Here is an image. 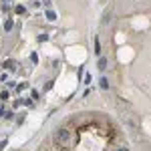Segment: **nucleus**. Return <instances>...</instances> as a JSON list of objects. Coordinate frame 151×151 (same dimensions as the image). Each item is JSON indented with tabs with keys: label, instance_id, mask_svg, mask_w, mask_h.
Wrapping results in <instances>:
<instances>
[{
	"label": "nucleus",
	"instance_id": "obj_1",
	"mask_svg": "<svg viewBox=\"0 0 151 151\" xmlns=\"http://www.w3.org/2000/svg\"><path fill=\"white\" fill-rule=\"evenodd\" d=\"M55 139L60 147H65V149H69L73 147V135H70L69 129H58L57 133H55Z\"/></svg>",
	"mask_w": 151,
	"mask_h": 151
},
{
	"label": "nucleus",
	"instance_id": "obj_2",
	"mask_svg": "<svg viewBox=\"0 0 151 151\" xmlns=\"http://www.w3.org/2000/svg\"><path fill=\"white\" fill-rule=\"evenodd\" d=\"M97 69H99V70L107 69V58H105V57H99V60H97Z\"/></svg>",
	"mask_w": 151,
	"mask_h": 151
},
{
	"label": "nucleus",
	"instance_id": "obj_3",
	"mask_svg": "<svg viewBox=\"0 0 151 151\" xmlns=\"http://www.w3.org/2000/svg\"><path fill=\"white\" fill-rule=\"evenodd\" d=\"M47 20H50V22L57 20V12L55 10H47Z\"/></svg>",
	"mask_w": 151,
	"mask_h": 151
},
{
	"label": "nucleus",
	"instance_id": "obj_4",
	"mask_svg": "<svg viewBox=\"0 0 151 151\" xmlns=\"http://www.w3.org/2000/svg\"><path fill=\"white\" fill-rule=\"evenodd\" d=\"M12 28H14V22H12L10 18H8V20H6V22H4V30H6V32H10Z\"/></svg>",
	"mask_w": 151,
	"mask_h": 151
},
{
	"label": "nucleus",
	"instance_id": "obj_5",
	"mask_svg": "<svg viewBox=\"0 0 151 151\" xmlns=\"http://www.w3.org/2000/svg\"><path fill=\"white\" fill-rule=\"evenodd\" d=\"M95 55H101V42H99V36L95 38Z\"/></svg>",
	"mask_w": 151,
	"mask_h": 151
},
{
	"label": "nucleus",
	"instance_id": "obj_6",
	"mask_svg": "<svg viewBox=\"0 0 151 151\" xmlns=\"http://www.w3.org/2000/svg\"><path fill=\"white\" fill-rule=\"evenodd\" d=\"M99 85H101V89H105V91L109 89V81H107L105 77H101V81H99Z\"/></svg>",
	"mask_w": 151,
	"mask_h": 151
},
{
	"label": "nucleus",
	"instance_id": "obj_7",
	"mask_svg": "<svg viewBox=\"0 0 151 151\" xmlns=\"http://www.w3.org/2000/svg\"><path fill=\"white\" fill-rule=\"evenodd\" d=\"M2 67H4V69H14V67H16V63H14V60H6Z\"/></svg>",
	"mask_w": 151,
	"mask_h": 151
},
{
	"label": "nucleus",
	"instance_id": "obj_8",
	"mask_svg": "<svg viewBox=\"0 0 151 151\" xmlns=\"http://www.w3.org/2000/svg\"><path fill=\"white\" fill-rule=\"evenodd\" d=\"M109 20H111V12H107V14H105V16H103V24H107V22H109Z\"/></svg>",
	"mask_w": 151,
	"mask_h": 151
},
{
	"label": "nucleus",
	"instance_id": "obj_9",
	"mask_svg": "<svg viewBox=\"0 0 151 151\" xmlns=\"http://www.w3.org/2000/svg\"><path fill=\"white\" fill-rule=\"evenodd\" d=\"M0 99L6 101V99H8V91H2V93H0Z\"/></svg>",
	"mask_w": 151,
	"mask_h": 151
},
{
	"label": "nucleus",
	"instance_id": "obj_10",
	"mask_svg": "<svg viewBox=\"0 0 151 151\" xmlns=\"http://www.w3.org/2000/svg\"><path fill=\"white\" fill-rule=\"evenodd\" d=\"M24 12H26V10H24V6H16V14H24Z\"/></svg>",
	"mask_w": 151,
	"mask_h": 151
},
{
	"label": "nucleus",
	"instance_id": "obj_11",
	"mask_svg": "<svg viewBox=\"0 0 151 151\" xmlns=\"http://www.w3.org/2000/svg\"><path fill=\"white\" fill-rule=\"evenodd\" d=\"M45 40H48L47 35H40V36H38V42H45Z\"/></svg>",
	"mask_w": 151,
	"mask_h": 151
},
{
	"label": "nucleus",
	"instance_id": "obj_12",
	"mask_svg": "<svg viewBox=\"0 0 151 151\" xmlns=\"http://www.w3.org/2000/svg\"><path fill=\"white\" fill-rule=\"evenodd\" d=\"M22 103L26 105V107H32V105H35V103H32V99H26V101H22Z\"/></svg>",
	"mask_w": 151,
	"mask_h": 151
},
{
	"label": "nucleus",
	"instance_id": "obj_13",
	"mask_svg": "<svg viewBox=\"0 0 151 151\" xmlns=\"http://www.w3.org/2000/svg\"><path fill=\"white\" fill-rule=\"evenodd\" d=\"M30 60H32V63H38V57H36V52H32V55H30Z\"/></svg>",
	"mask_w": 151,
	"mask_h": 151
},
{
	"label": "nucleus",
	"instance_id": "obj_14",
	"mask_svg": "<svg viewBox=\"0 0 151 151\" xmlns=\"http://www.w3.org/2000/svg\"><path fill=\"white\" fill-rule=\"evenodd\" d=\"M50 87H52V81H48V83H45V91H48V89H50Z\"/></svg>",
	"mask_w": 151,
	"mask_h": 151
},
{
	"label": "nucleus",
	"instance_id": "obj_15",
	"mask_svg": "<svg viewBox=\"0 0 151 151\" xmlns=\"http://www.w3.org/2000/svg\"><path fill=\"white\" fill-rule=\"evenodd\" d=\"M117 151H129V149H125V147H119V149H117Z\"/></svg>",
	"mask_w": 151,
	"mask_h": 151
}]
</instances>
